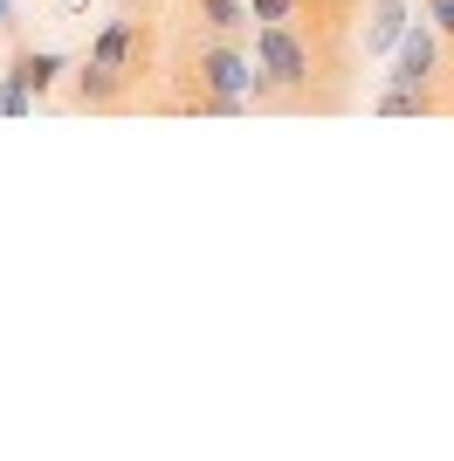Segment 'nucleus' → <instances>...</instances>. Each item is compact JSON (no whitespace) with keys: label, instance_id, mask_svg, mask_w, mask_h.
<instances>
[{"label":"nucleus","instance_id":"nucleus-12","mask_svg":"<svg viewBox=\"0 0 454 461\" xmlns=\"http://www.w3.org/2000/svg\"><path fill=\"white\" fill-rule=\"evenodd\" d=\"M0 21H14V0H0Z\"/></svg>","mask_w":454,"mask_h":461},{"label":"nucleus","instance_id":"nucleus-8","mask_svg":"<svg viewBox=\"0 0 454 461\" xmlns=\"http://www.w3.org/2000/svg\"><path fill=\"white\" fill-rule=\"evenodd\" d=\"M35 104H41V96L28 90V83H21V77H0V117H28V111H35Z\"/></svg>","mask_w":454,"mask_h":461},{"label":"nucleus","instance_id":"nucleus-4","mask_svg":"<svg viewBox=\"0 0 454 461\" xmlns=\"http://www.w3.org/2000/svg\"><path fill=\"white\" fill-rule=\"evenodd\" d=\"M434 69H440V28L420 14L413 28H406V41L393 49V83H399V90H413V96H427Z\"/></svg>","mask_w":454,"mask_h":461},{"label":"nucleus","instance_id":"nucleus-2","mask_svg":"<svg viewBox=\"0 0 454 461\" xmlns=\"http://www.w3.org/2000/svg\"><path fill=\"white\" fill-rule=\"evenodd\" d=\"M193 77H200V111H241L248 96H262V69L234 35H213V49H200L193 62Z\"/></svg>","mask_w":454,"mask_h":461},{"label":"nucleus","instance_id":"nucleus-3","mask_svg":"<svg viewBox=\"0 0 454 461\" xmlns=\"http://www.w3.org/2000/svg\"><path fill=\"white\" fill-rule=\"evenodd\" d=\"M255 69H262V90H303L310 83V49L296 41L289 21H262L255 28Z\"/></svg>","mask_w":454,"mask_h":461},{"label":"nucleus","instance_id":"nucleus-1","mask_svg":"<svg viewBox=\"0 0 454 461\" xmlns=\"http://www.w3.org/2000/svg\"><path fill=\"white\" fill-rule=\"evenodd\" d=\"M138 56H145V28H138L132 14H117L96 28L90 56L76 62V104L83 111H111L117 96H124V83L138 77Z\"/></svg>","mask_w":454,"mask_h":461},{"label":"nucleus","instance_id":"nucleus-6","mask_svg":"<svg viewBox=\"0 0 454 461\" xmlns=\"http://www.w3.org/2000/svg\"><path fill=\"white\" fill-rule=\"evenodd\" d=\"M62 69H69V56H62V49H21V56L7 62V77H21L35 96H49V90H56V77H62Z\"/></svg>","mask_w":454,"mask_h":461},{"label":"nucleus","instance_id":"nucleus-7","mask_svg":"<svg viewBox=\"0 0 454 461\" xmlns=\"http://www.w3.org/2000/svg\"><path fill=\"white\" fill-rule=\"evenodd\" d=\"M200 21H207L213 35H241L255 14H248V0H200Z\"/></svg>","mask_w":454,"mask_h":461},{"label":"nucleus","instance_id":"nucleus-10","mask_svg":"<svg viewBox=\"0 0 454 461\" xmlns=\"http://www.w3.org/2000/svg\"><path fill=\"white\" fill-rule=\"evenodd\" d=\"M296 7H303V0H248V14H255V21H296Z\"/></svg>","mask_w":454,"mask_h":461},{"label":"nucleus","instance_id":"nucleus-11","mask_svg":"<svg viewBox=\"0 0 454 461\" xmlns=\"http://www.w3.org/2000/svg\"><path fill=\"white\" fill-rule=\"evenodd\" d=\"M427 21H434L440 35H454V0H427Z\"/></svg>","mask_w":454,"mask_h":461},{"label":"nucleus","instance_id":"nucleus-9","mask_svg":"<svg viewBox=\"0 0 454 461\" xmlns=\"http://www.w3.org/2000/svg\"><path fill=\"white\" fill-rule=\"evenodd\" d=\"M420 104H427V96H413V90H399V83H386V90H378V104H372V111H378V117H413Z\"/></svg>","mask_w":454,"mask_h":461},{"label":"nucleus","instance_id":"nucleus-5","mask_svg":"<svg viewBox=\"0 0 454 461\" xmlns=\"http://www.w3.org/2000/svg\"><path fill=\"white\" fill-rule=\"evenodd\" d=\"M406 28H413V7H406V0H372V14H365V49H372V56H393L399 41H406Z\"/></svg>","mask_w":454,"mask_h":461}]
</instances>
